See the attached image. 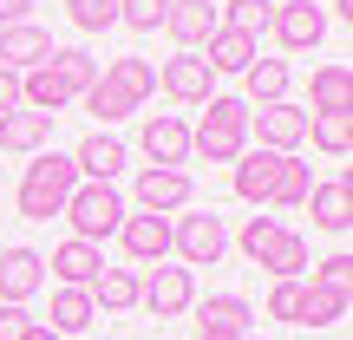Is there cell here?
Masks as SVG:
<instances>
[{"label":"cell","instance_id":"7","mask_svg":"<svg viewBox=\"0 0 353 340\" xmlns=\"http://www.w3.org/2000/svg\"><path fill=\"white\" fill-rule=\"evenodd\" d=\"M249 131H255V144H262V151L294 157V151L307 144V112H294L288 99H281V105H262V112H249Z\"/></svg>","mask_w":353,"mask_h":340},{"label":"cell","instance_id":"19","mask_svg":"<svg viewBox=\"0 0 353 340\" xmlns=\"http://www.w3.org/2000/svg\"><path fill=\"white\" fill-rule=\"evenodd\" d=\"M347 321V288H321L301 275V301H294V328H341Z\"/></svg>","mask_w":353,"mask_h":340},{"label":"cell","instance_id":"12","mask_svg":"<svg viewBox=\"0 0 353 340\" xmlns=\"http://www.w3.org/2000/svg\"><path fill=\"white\" fill-rule=\"evenodd\" d=\"M223 26V13H216V0H170V13H164V33L176 39L183 52H196L203 39Z\"/></svg>","mask_w":353,"mask_h":340},{"label":"cell","instance_id":"40","mask_svg":"<svg viewBox=\"0 0 353 340\" xmlns=\"http://www.w3.org/2000/svg\"><path fill=\"white\" fill-rule=\"evenodd\" d=\"M7 112H20V72L0 66V118H7Z\"/></svg>","mask_w":353,"mask_h":340},{"label":"cell","instance_id":"35","mask_svg":"<svg viewBox=\"0 0 353 340\" xmlns=\"http://www.w3.org/2000/svg\"><path fill=\"white\" fill-rule=\"evenodd\" d=\"M275 236H281V216H249L236 242H242V255H249V262H262V249H268Z\"/></svg>","mask_w":353,"mask_h":340},{"label":"cell","instance_id":"14","mask_svg":"<svg viewBox=\"0 0 353 340\" xmlns=\"http://www.w3.org/2000/svg\"><path fill=\"white\" fill-rule=\"evenodd\" d=\"M190 170H144L138 177V210H151V216H170V210H190Z\"/></svg>","mask_w":353,"mask_h":340},{"label":"cell","instance_id":"36","mask_svg":"<svg viewBox=\"0 0 353 340\" xmlns=\"http://www.w3.org/2000/svg\"><path fill=\"white\" fill-rule=\"evenodd\" d=\"M85 112L99 118V125H118V118H131V105H125V99H118V92H112V86L99 79V86L85 92Z\"/></svg>","mask_w":353,"mask_h":340},{"label":"cell","instance_id":"15","mask_svg":"<svg viewBox=\"0 0 353 340\" xmlns=\"http://www.w3.org/2000/svg\"><path fill=\"white\" fill-rule=\"evenodd\" d=\"M46 268H52V281L59 288H92L99 281V268H105V249H92V242H59V249L46 255Z\"/></svg>","mask_w":353,"mask_h":340},{"label":"cell","instance_id":"5","mask_svg":"<svg viewBox=\"0 0 353 340\" xmlns=\"http://www.w3.org/2000/svg\"><path fill=\"white\" fill-rule=\"evenodd\" d=\"M268 33H275L281 52H314L321 39H327V7H314V0H281V7L268 13Z\"/></svg>","mask_w":353,"mask_h":340},{"label":"cell","instance_id":"18","mask_svg":"<svg viewBox=\"0 0 353 340\" xmlns=\"http://www.w3.org/2000/svg\"><path fill=\"white\" fill-rule=\"evenodd\" d=\"M255 59H262V46H255L249 33H236V26H216V33L203 39V66H210V72H249Z\"/></svg>","mask_w":353,"mask_h":340},{"label":"cell","instance_id":"17","mask_svg":"<svg viewBox=\"0 0 353 340\" xmlns=\"http://www.w3.org/2000/svg\"><path fill=\"white\" fill-rule=\"evenodd\" d=\"M72 170H79V183H112V177L125 170V144H118L112 131H92L72 151Z\"/></svg>","mask_w":353,"mask_h":340},{"label":"cell","instance_id":"9","mask_svg":"<svg viewBox=\"0 0 353 340\" xmlns=\"http://www.w3.org/2000/svg\"><path fill=\"white\" fill-rule=\"evenodd\" d=\"M118 242H125V255L138 268H157L170 255V216H151V210L125 216V223H118Z\"/></svg>","mask_w":353,"mask_h":340},{"label":"cell","instance_id":"13","mask_svg":"<svg viewBox=\"0 0 353 340\" xmlns=\"http://www.w3.org/2000/svg\"><path fill=\"white\" fill-rule=\"evenodd\" d=\"M275 177H281V151H242L236 157V197L255 203V210H268V197H275Z\"/></svg>","mask_w":353,"mask_h":340},{"label":"cell","instance_id":"25","mask_svg":"<svg viewBox=\"0 0 353 340\" xmlns=\"http://www.w3.org/2000/svg\"><path fill=\"white\" fill-rule=\"evenodd\" d=\"M46 66L59 72V86L72 92V99H85V92L99 86V59H92L85 46H52V59H46Z\"/></svg>","mask_w":353,"mask_h":340},{"label":"cell","instance_id":"44","mask_svg":"<svg viewBox=\"0 0 353 340\" xmlns=\"http://www.w3.org/2000/svg\"><path fill=\"white\" fill-rule=\"evenodd\" d=\"M334 13H353V0H334Z\"/></svg>","mask_w":353,"mask_h":340},{"label":"cell","instance_id":"43","mask_svg":"<svg viewBox=\"0 0 353 340\" xmlns=\"http://www.w3.org/2000/svg\"><path fill=\"white\" fill-rule=\"evenodd\" d=\"M26 340H59V334H52L46 321H33V334H26Z\"/></svg>","mask_w":353,"mask_h":340},{"label":"cell","instance_id":"30","mask_svg":"<svg viewBox=\"0 0 353 340\" xmlns=\"http://www.w3.org/2000/svg\"><path fill=\"white\" fill-rule=\"evenodd\" d=\"M196 314H203V328H229V334H249L255 308L242 301V294H210V301H196Z\"/></svg>","mask_w":353,"mask_h":340},{"label":"cell","instance_id":"6","mask_svg":"<svg viewBox=\"0 0 353 340\" xmlns=\"http://www.w3.org/2000/svg\"><path fill=\"white\" fill-rule=\"evenodd\" d=\"M39 288H46V255L26 249V242L0 249V301H7V308H26Z\"/></svg>","mask_w":353,"mask_h":340},{"label":"cell","instance_id":"39","mask_svg":"<svg viewBox=\"0 0 353 340\" xmlns=\"http://www.w3.org/2000/svg\"><path fill=\"white\" fill-rule=\"evenodd\" d=\"M33 334V314H26V308H7L0 301V340H26Z\"/></svg>","mask_w":353,"mask_h":340},{"label":"cell","instance_id":"34","mask_svg":"<svg viewBox=\"0 0 353 340\" xmlns=\"http://www.w3.org/2000/svg\"><path fill=\"white\" fill-rule=\"evenodd\" d=\"M223 26H236V33H249V39H262V26H268V13H275V7H268V0H223Z\"/></svg>","mask_w":353,"mask_h":340},{"label":"cell","instance_id":"11","mask_svg":"<svg viewBox=\"0 0 353 340\" xmlns=\"http://www.w3.org/2000/svg\"><path fill=\"white\" fill-rule=\"evenodd\" d=\"M46 59H52V33L46 26H33V20L0 26V66H7V72H33V66H46Z\"/></svg>","mask_w":353,"mask_h":340},{"label":"cell","instance_id":"20","mask_svg":"<svg viewBox=\"0 0 353 340\" xmlns=\"http://www.w3.org/2000/svg\"><path fill=\"white\" fill-rule=\"evenodd\" d=\"M307 210H314V229H327V236H347V223H353V190H347V177H327V183H314V190H307Z\"/></svg>","mask_w":353,"mask_h":340},{"label":"cell","instance_id":"28","mask_svg":"<svg viewBox=\"0 0 353 340\" xmlns=\"http://www.w3.org/2000/svg\"><path fill=\"white\" fill-rule=\"evenodd\" d=\"M307 190H314V164H301V157H281V177H275V197H268V210H301Z\"/></svg>","mask_w":353,"mask_h":340},{"label":"cell","instance_id":"41","mask_svg":"<svg viewBox=\"0 0 353 340\" xmlns=\"http://www.w3.org/2000/svg\"><path fill=\"white\" fill-rule=\"evenodd\" d=\"M26 7H33V0H0V26H20Z\"/></svg>","mask_w":353,"mask_h":340},{"label":"cell","instance_id":"8","mask_svg":"<svg viewBox=\"0 0 353 340\" xmlns=\"http://www.w3.org/2000/svg\"><path fill=\"white\" fill-rule=\"evenodd\" d=\"M138 301L151 308L157 321H176L190 301H196V281H190V268H164L157 262L151 275H138Z\"/></svg>","mask_w":353,"mask_h":340},{"label":"cell","instance_id":"3","mask_svg":"<svg viewBox=\"0 0 353 340\" xmlns=\"http://www.w3.org/2000/svg\"><path fill=\"white\" fill-rule=\"evenodd\" d=\"M125 197H118L112 183H79L72 197H65V223H72V236L79 242H92L99 249L105 236H118V223H125Z\"/></svg>","mask_w":353,"mask_h":340},{"label":"cell","instance_id":"38","mask_svg":"<svg viewBox=\"0 0 353 340\" xmlns=\"http://www.w3.org/2000/svg\"><path fill=\"white\" fill-rule=\"evenodd\" d=\"M294 301H301V281H275L268 288V321H294Z\"/></svg>","mask_w":353,"mask_h":340},{"label":"cell","instance_id":"22","mask_svg":"<svg viewBox=\"0 0 353 340\" xmlns=\"http://www.w3.org/2000/svg\"><path fill=\"white\" fill-rule=\"evenodd\" d=\"M242 86H249V112H262V105H281L288 99V59H255L249 72H242Z\"/></svg>","mask_w":353,"mask_h":340},{"label":"cell","instance_id":"32","mask_svg":"<svg viewBox=\"0 0 353 340\" xmlns=\"http://www.w3.org/2000/svg\"><path fill=\"white\" fill-rule=\"evenodd\" d=\"M170 13V0H118V26H131V33H157Z\"/></svg>","mask_w":353,"mask_h":340},{"label":"cell","instance_id":"37","mask_svg":"<svg viewBox=\"0 0 353 340\" xmlns=\"http://www.w3.org/2000/svg\"><path fill=\"white\" fill-rule=\"evenodd\" d=\"M307 281H321V288H347L353 294V255H327V262H314V275Z\"/></svg>","mask_w":353,"mask_h":340},{"label":"cell","instance_id":"10","mask_svg":"<svg viewBox=\"0 0 353 340\" xmlns=\"http://www.w3.org/2000/svg\"><path fill=\"white\" fill-rule=\"evenodd\" d=\"M144 157H151L157 170H183V164H190V125H183L176 112L144 118Z\"/></svg>","mask_w":353,"mask_h":340},{"label":"cell","instance_id":"23","mask_svg":"<svg viewBox=\"0 0 353 340\" xmlns=\"http://www.w3.org/2000/svg\"><path fill=\"white\" fill-rule=\"evenodd\" d=\"M307 99H314V112H353V72L341 59L314 66V86H307Z\"/></svg>","mask_w":353,"mask_h":340},{"label":"cell","instance_id":"24","mask_svg":"<svg viewBox=\"0 0 353 340\" xmlns=\"http://www.w3.org/2000/svg\"><path fill=\"white\" fill-rule=\"evenodd\" d=\"M46 138H52V118L46 112H26V105H20V112L0 118V151H39Z\"/></svg>","mask_w":353,"mask_h":340},{"label":"cell","instance_id":"21","mask_svg":"<svg viewBox=\"0 0 353 340\" xmlns=\"http://www.w3.org/2000/svg\"><path fill=\"white\" fill-rule=\"evenodd\" d=\"M99 79H105V86H112L118 99L131 105V112H138V105H144V99L157 92V66H151V59H112V66H105Z\"/></svg>","mask_w":353,"mask_h":340},{"label":"cell","instance_id":"26","mask_svg":"<svg viewBox=\"0 0 353 340\" xmlns=\"http://www.w3.org/2000/svg\"><path fill=\"white\" fill-rule=\"evenodd\" d=\"M262 268H268L275 281H301V275H307V236L281 229V236H275V242L262 249Z\"/></svg>","mask_w":353,"mask_h":340},{"label":"cell","instance_id":"29","mask_svg":"<svg viewBox=\"0 0 353 340\" xmlns=\"http://www.w3.org/2000/svg\"><path fill=\"white\" fill-rule=\"evenodd\" d=\"M92 314H99V308H92V294L85 288H59V294H52V334H85L92 328Z\"/></svg>","mask_w":353,"mask_h":340},{"label":"cell","instance_id":"31","mask_svg":"<svg viewBox=\"0 0 353 340\" xmlns=\"http://www.w3.org/2000/svg\"><path fill=\"white\" fill-rule=\"evenodd\" d=\"M307 138H314L327 157H347L353 151V118L347 112H314V118H307Z\"/></svg>","mask_w":353,"mask_h":340},{"label":"cell","instance_id":"45","mask_svg":"<svg viewBox=\"0 0 353 340\" xmlns=\"http://www.w3.org/2000/svg\"><path fill=\"white\" fill-rule=\"evenodd\" d=\"M249 340H262V334H249Z\"/></svg>","mask_w":353,"mask_h":340},{"label":"cell","instance_id":"2","mask_svg":"<svg viewBox=\"0 0 353 340\" xmlns=\"http://www.w3.org/2000/svg\"><path fill=\"white\" fill-rule=\"evenodd\" d=\"M203 105H210V112L190 131V157H203V164H236V157L249 151V105L223 99V92H210Z\"/></svg>","mask_w":353,"mask_h":340},{"label":"cell","instance_id":"33","mask_svg":"<svg viewBox=\"0 0 353 340\" xmlns=\"http://www.w3.org/2000/svg\"><path fill=\"white\" fill-rule=\"evenodd\" d=\"M65 13H72L79 33H105V26H118V0H65Z\"/></svg>","mask_w":353,"mask_h":340},{"label":"cell","instance_id":"42","mask_svg":"<svg viewBox=\"0 0 353 340\" xmlns=\"http://www.w3.org/2000/svg\"><path fill=\"white\" fill-rule=\"evenodd\" d=\"M196 340H249V334H229V328H196Z\"/></svg>","mask_w":353,"mask_h":340},{"label":"cell","instance_id":"1","mask_svg":"<svg viewBox=\"0 0 353 340\" xmlns=\"http://www.w3.org/2000/svg\"><path fill=\"white\" fill-rule=\"evenodd\" d=\"M79 190V170H72V157H59V151H39L33 164L20 170V216L26 223H52V216H65V197Z\"/></svg>","mask_w":353,"mask_h":340},{"label":"cell","instance_id":"4","mask_svg":"<svg viewBox=\"0 0 353 340\" xmlns=\"http://www.w3.org/2000/svg\"><path fill=\"white\" fill-rule=\"evenodd\" d=\"M170 249H176V262H183V268H216V262H223V249H229L223 216H216V210L176 216V223H170Z\"/></svg>","mask_w":353,"mask_h":340},{"label":"cell","instance_id":"16","mask_svg":"<svg viewBox=\"0 0 353 340\" xmlns=\"http://www.w3.org/2000/svg\"><path fill=\"white\" fill-rule=\"evenodd\" d=\"M210 66H203V52H176V59H164V72H157V86L170 92L176 105H203L210 99Z\"/></svg>","mask_w":353,"mask_h":340},{"label":"cell","instance_id":"27","mask_svg":"<svg viewBox=\"0 0 353 340\" xmlns=\"http://www.w3.org/2000/svg\"><path fill=\"white\" fill-rule=\"evenodd\" d=\"M92 308H112V314H125V308H138V268H99V281H92Z\"/></svg>","mask_w":353,"mask_h":340}]
</instances>
